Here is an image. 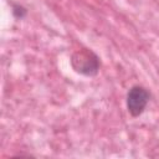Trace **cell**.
I'll use <instances>...</instances> for the list:
<instances>
[{"label": "cell", "instance_id": "6da1fadb", "mask_svg": "<svg viewBox=\"0 0 159 159\" xmlns=\"http://www.w3.org/2000/svg\"><path fill=\"white\" fill-rule=\"evenodd\" d=\"M71 66L77 73L91 77L98 73L99 58L93 51L88 48H81L72 53Z\"/></svg>", "mask_w": 159, "mask_h": 159}, {"label": "cell", "instance_id": "7a4b0ae2", "mask_svg": "<svg viewBox=\"0 0 159 159\" xmlns=\"http://www.w3.org/2000/svg\"><path fill=\"white\" fill-rule=\"evenodd\" d=\"M150 98V93L142 86H133L127 93V108L130 116H140Z\"/></svg>", "mask_w": 159, "mask_h": 159}, {"label": "cell", "instance_id": "3957f363", "mask_svg": "<svg viewBox=\"0 0 159 159\" xmlns=\"http://www.w3.org/2000/svg\"><path fill=\"white\" fill-rule=\"evenodd\" d=\"M12 12H14V15H15L17 19H22V17L25 16V14H26V10H25L22 6L17 5V6H14Z\"/></svg>", "mask_w": 159, "mask_h": 159}]
</instances>
